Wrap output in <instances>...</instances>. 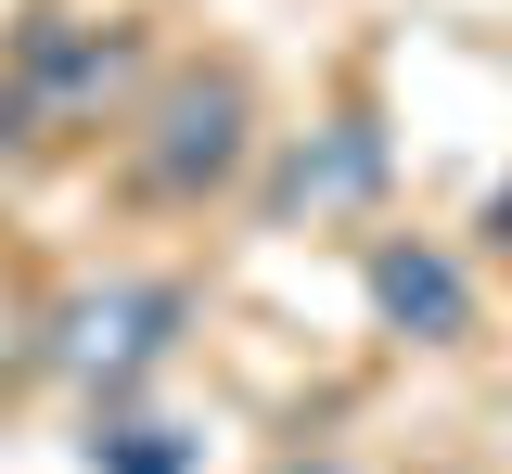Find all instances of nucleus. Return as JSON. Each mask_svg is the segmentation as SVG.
<instances>
[{
  "label": "nucleus",
  "instance_id": "obj_1",
  "mask_svg": "<svg viewBox=\"0 0 512 474\" xmlns=\"http://www.w3.org/2000/svg\"><path fill=\"white\" fill-rule=\"evenodd\" d=\"M192 321V282H90V295H64L52 321V359L64 372H90V385H141Z\"/></svg>",
  "mask_w": 512,
  "mask_h": 474
},
{
  "label": "nucleus",
  "instance_id": "obj_2",
  "mask_svg": "<svg viewBox=\"0 0 512 474\" xmlns=\"http://www.w3.org/2000/svg\"><path fill=\"white\" fill-rule=\"evenodd\" d=\"M231 167H244V77H180L154 141H141V180L154 193H218Z\"/></svg>",
  "mask_w": 512,
  "mask_h": 474
},
{
  "label": "nucleus",
  "instance_id": "obj_3",
  "mask_svg": "<svg viewBox=\"0 0 512 474\" xmlns=\"http://www.w3.org/2000/svg\"><path fill=\"white\" fill-rule=\"evenodd\" d=\"M372 308H384L410 346H461V334H474V282L448 270L436 244H410V231L372 244Z\"/></svg>",
  "mask_w": 512,
  "mask_h": 474
},
{
  "label": "nucleus",
  "instance_id": "obj_4",
  "mask_svg": "<svg viewBox=\"0 0 512 474\" xmlns=\"http://www.w3.org/2000/svg\"><path fill=\"white\" fill-rule=\"evenodd\" d=\"M384 193V141H372V116H333V129L282 167V218H333V205H372Z\"/></svg>",
  "mask_w": 512,
  "mask_h": 474
},
{
  "label": "nucleus",
  "instance_id": "obj_5",
  "mask_svg": "<svg viewBox=\"0 0 512 474\" xmlns=\"http://www.w3.org/2000/svg\"><path fill=\"white\" fill-rule=\"evenodd\" d=\"M26 77H39L52 103H77V90L116 77V39H77V13H39V26H26Z\"/></svg>",
  "mask_w": 512,
  "mask_h": 474
},
{
  "label": "nucleus",
  "instance_id": "obj_6",
  "mask_svg": "<svg viewBox=\"0 0 512 474\" xmlns=\"http://www.w3.org/2000/svg\"><path fill=\"white\" fill-rule=\"evenodd\" d=\"M90 474H192V449H180V423H103Z\"/></svg>",
  "mask_w": 512,
  "mask_h": 474
},
{
  "label": "nucleus",
  "instance_id": "obj_7",
  "mask_svg": "<svg viewBox=\"0 0 512 474\" xmlns=\"http://www.w3.org/2000/svg\"><path fill=\"white\" fill-rule=\"evenodd\" d=\"M13 116H26V103H13V90H0V141H13Z\"/></svg>",
  "mask_w": 512,
  "mask_h": 474
},
{
  "label": "nucleus",
  "instance_id": "obj_8",
  "mask_svg": "<svg viewBox=\"0 0 512 474\" xmlns=\"http://www.w3.org/2000/svg\"><path fill=\"white\" fill-rule=\"evenodd\" d=\"M282 474H333V462H282Z\"/></svg>",
  "mask_w": 512,
  "mask_h": 474
}]
</instances>
